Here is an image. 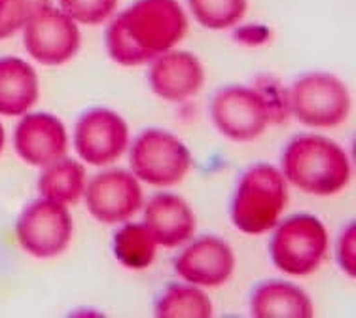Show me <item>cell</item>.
Returning a JSON list of instances; mask_svg holds the SVG:
<instances>
[{"instance_id": "e0dca14e", "label": "cell", "mask_w": 356, "mask_h": 318, "mask_svg": "<svg viewBox=\"0 0 356 318\" xmlns=\"http://www.w3.org/2000/svg\"><path fill=\"white\" fill-rule=\"evenodd\" d=\"M36 70L19 57H0V114L23 116L38 101Z\"/></svg>"}, {"instance_id": "ffe728a7", "label": "cell", "mask_w": 356, "mask_h": 318, "mask_svg": "<svg viewBox=\"0 0 356 318\" xmlns=\"http://www.w3.org/2000/svg\"><path fill=\"white\" fill-rule=\"evenodd\" d=\"M156 249L158 242L148 228L135 221H124V226L118 229L112 241V250L118 262L133 271L150 267L156 258Z\"/></svg>"}, {"instance_id": "30bf717a", "label": "cell", "mask_w": 356, "mask_h": 318, "mask_svg": "<svg viewBox=\"0 0 356 318\" xmlns=\"http://www.w3.org/2000/svg\"><path fill=\"white\" fill-rule=\"evenodd\" d=\"M83 197L89 215L106 226L129 221L144 203L140 180L124 169L95 174L86 184Z\"/></svg>"}, {"instance_id": "ac0fdd59", "label": "cell", "mask_w": 356, "mask_h": 318, "mask_svg": "<svg viewBox=\"0 0 356 318\" xmlns=\"http://www.w3.org/2000/svg\"><path fill=\"white\" fill-rule=\"evenodd\" d=\"M38 192L44 199L74 205L86 192V169L80 161L61 158L44 167L38 178Z\"/></svg>"}, {"instance_id": "7a4b0ae2", "label": "cell", "mask_w": 356, "mask_h": 318, "mask_svg": "<svg viewBox=\"0 0 356 318\" xmlns=\"http://www.w3.org/2000/svg\"><path fill=\"white\" fill-rule=\"evenodd\" d=\"M281 173L303 194L330 197L349 184L350 159L336 140L322 135H298L284 148Z\"/></svg>"}, {"instance_id": "484cf974", "label": "cell", "mask_w": 356, "mask_h": 318, "mask_svg": "<svg viewBox=\"0 0 356 318\" xmlns=\"http://www.w3.org/2000/svg\"><path fill=\"white\" fill-rule=\"evenodd\" d=\"M6 2H8V0H0V8L4 6V4H6Z\"/></svg>"}, {"instance_id": "7c38bea8", "label": "cell", "mask_w": 356, "mask_h": 318, "mask_svg": "<svg viewBox=\"0 0 356 318\" xmlns=\"http://www.w3.org/2000/svg\"><path fill=\"white\" fill-rule=\"evenodd\" d=\"M175 271L184 283L199 288H218L232 278L235 254L220 237H199L180 252L175 262Z\"/></svg>"}, {"instance_id": "6da1fadb", "label": "cell", "mask_w": 356, "mask_h": 318, "mask_svg": "<svg viewBox=\"0 0 356 318\" xmlns=\"http://www.w3.org/2000/svg\"><path fill=\"white\" fill-rule=\"evenodd\" d=\"M188 31V15L178 0H137L110 21L106 49L122 67H140L175 49Z\"/></svg>"}, {"instance_id": "cb8c5ba5", "label": "cell", "mask_w": 356, "mask_h": 318, "mask_svg": "<svg viewBox=\"0 0 356 318\" xmlns=\"http://www.w3.org/2000/svg\"><path fill=\"white\" fill-rule=\"evenodd\" d=\"M355 242H356V228L355 221H350L347 228L343 229L339 241H337V263L341 271H345L349 277L356 275V254H355Z\"/></svg>"}, {"instance_id": "52a82bcc", "label": "cell", "mask_w": 356, "mask_h": 318, "mask_svg": "<svg viewBox=\"0 0 356 318\" xmlns=\"http://www.w3.org/2000/svg\"><path fill=\"white\" fill-rule=\"evenodd\" d=\"M214 127L235 142H250L271 124V104L264 93L247 85H227L211 103Z\"/></svg>"}, {"instance_id": "277c9868", "label": "cell", "mask_w": 356, "mask_h": 318, "mask_svg": "<svg viewBox=\"0 0 356 318\" xmlns=\"http://www.w3.org/2000/svg\"><path fill=\"white\" fill-rule=\"evenodd\" d=\"M269 254L275 267L292 277L315 273L328 254V231L316 216L294 215L275 226Z\"/></svg>"}, {"instance_id": "4fadbf2b", "label": "cell", "mask_w": 356, "mask_h": 318, "mask_svg": "<svg viewBox=\"0 0 356 318\" xmlns=\"http://www.w3.org/2000/svg\"><path fill=\"white\" fill-rule=\"evenodd\" d=\"M15 152L27 165L48 167L67 156L69 135L57 116L48 112L23 114L14 133Z\"/></svg>"}, {"instance_id": "7402d4cb", "label": "cell", "mask_w": 356, "mask_h": 318, "mask_svg": "<svg viewBox=\"0 0 356 318\" xmlns=\"http://www.w3.org/2000/svg\"><path fill=\"white\" fill-rule=\"evenodd\" d=\"M59 8L78 25H103L116 14L118 0H57Z\"/></svg>"}, {"instance_id": "603a6c76", "label": "cell", "mask_w": 356, "mask_h": 318, "mask_svg": "<svg viewBox=\"0 0 356 318\" xmlns=\"http://www.w3.org/2000/svg\"><path fill=\"white\" fill-rule=\"evenodd\" d=\"M48 2L49 0H8L0 8V40L15 35L23 28L29 17Z\"/></svg>"}, {"instance_id": "9a60e30c", "label": "cell", "mask_w": 356, "mask_h": 318, "mask_svg": "<svg viewBox=\"0 0 356 318\" xmlns=\"http://www.w3.org/2000/svg\"><path fill=\"white\" fill-rule=\"evenodd\" d=\"M144 226L158 246L177 249L192 241L195 233V215L192 207L177 194H156L144 208Z\"/></svg>"}, {"instance_id": "8992f818", "label": "cell", "mask_w": 356, "mask_h": 318, "mask_svg": "<svg viewBox=\"0 0 356 318\" xmlns=\"http://www.w3.org/2000/svg\"><path fill=\"white\" fill-rule=\"evenodd\" d=\"M131 173L156 187H171L182 182L192 167V153L177 135L152 127L131 144Z\"/></svg>"}, {"instance_id": "d6986e66", "label": "cell", "mask_w": 356, "mask_h": 318, "mask_svg": "<svg viewBox=\"0 0 356 318\" xmlns=\"http://www.w3.org/2000/svg\"><path fill=\"white\" fill-rule=\"evenodd\" d=\"M154 315L158 318H211L213 303L199 286L175 283L156 299Z\"/></svg>"}, {"instance_id": "ba28073f", "label": "cell", "mask_w": 356, "mask_h": 318, "mask_svg": "<svg viewBox=\"0 0 356 318\" xmlns=\"http://www.w3.org/2000/svg\"><path fill=\"white\" fill-rule=\"evenodd\" d=\"M23 46L36 62L61 67L74 59L82 46V35L74 19L48 2L23 25Z\"/></svg>"}, {"instance_id": "d4e9b609", "label": "cell", "mask_w": 356, "mask_h": 318, "mask_svg": "<svg viewBox=\"0 0 356 318\" xmlns=\"http://www.w3.org/2000/svg\"><path fill=\"white\" fill-rule=\"evenodd\" d=\"M4 142H6V133H4V127L0 124V152H2V148H4Z\"/></svg>"}, {"instance_id": "44dd1931", "label": "cell", "mask_w": 356, "mask_h": 318, "mask_svg": "<svg viewBox=\"0 0 356 318\" xmlns=\"http://www.w3.org/2000/svg\"><path fill=\"white\" fill-rule=\"evenodd\" d=\"M193 19L211 31H227L245 17L248 0H188Z\"/></svg>"}, {"instance_id": "9c48e42d", "label": "cell", "mask_w": 356, "mask_h": 318, "mask_svg": "<svg viewBox=\"0 0 356 318\" xmlns=\"http://www.w3.org/2000/svg\"><path fill=\"white\" fill-rule=\"evenodd\" d=\"M21 249L38 260L61 256L72 239L69 208L49 199H36L23 208L15 224Z\"/></svg>"}, {"instance_id": "8fae6325", "label": "cell", "mask_w": 356, "mask_h": 318, "mask_svg": "<svg viewBox=\"0 0 356 318\" xmlns=\"http://www.w3.org/2000/svg\"><path fill=\"white\" fill-rule=\"evenodd\" d=\"M74 148L88 165L106 167L129 148V127L118 112L91 108L76 122Z\"/></svg>"}, {"instance_id": "3957f363", "label": "cell", "mask_w": 356, "mask_h": 318, "mask_svg": "<svg viewBox=\"0 0 356 318\" xmlns=\"http://www.w3.org/2000/svg\"><path fill=\"white\" fill-rule=\"evenodd\" d=\"M286 203L288 182L281 171L269 163H256L235 187L229 207L233 226L247 235H264L279 224Z\"/></svg>"}, {"instance_id": "5bb4252c", "label": "cell", "mask_w": 356, "mask_h": 318, "mask_svg": "<svg viewBox=\"0 0 356 318\" xmlns=\"http://www.w3.org/2000/svg\"><path fill=\"white\" fill-rule=\"evenodd\" d=\"M148 83L159 99L182 103L203 87L205 69L190 51L169 49L150 61Z\"/></svg>"}, {"instance_id": "5b68a950", "label": "cell", "mask_w": 356, "mask_h": 318, "mask_svg": "<svg viewBox=\"0 0 356 318\" xmlns=\"http://www.w3.org/2000/svg\"><path fill=\"white\" fill-rule=\"evenodd\" d=\"M288 106L294 118L311 129H332L343 124L350 112L347 85L330 72H307L292 83Z\"/></svg>"}, {"instance_id": "2e32d148", "label": "cell", "mask_w": 356, "mask_h": 318, "mask_svg": "<svg viewBox=\"0 0 356 318\" xmlns=\"http://www.w3.org/2000/svg\"><path fill=\"white\" fill-rule=\"evenodd\" d=\"M254 318H313L315 305L302 290L286 281H266L250 296Z\"/></svg>"}]
</instances>
